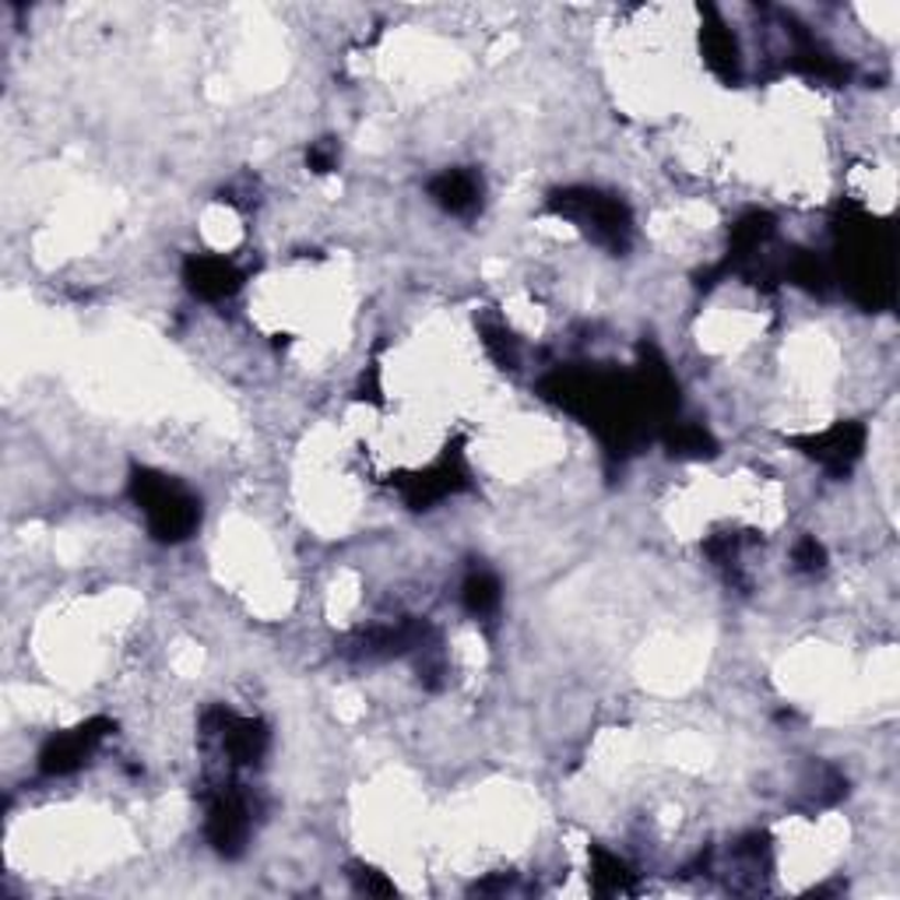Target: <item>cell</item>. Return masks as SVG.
Segmentation results:
<instances>
[{"mask_svg":"<svg viewBox=\"0 0 900 900\" xmlns=\"http://www.w3.org/2000/svg\"><path fill=\"white\" fill-rule=\"evenodd\" d=\"M134 497H138V503L145 506L151 532L166 542L191 535V528L197 524V503L173 482H166L162 475H138Z\"/></svg>","mask_w":900,"mask_h":900,"instance_id":"6da1fadb","label":"cell"},{"mask_svg":"<svg viewBox=\"0 0 900 900\" xmlns=\"http://www.w3.org/2000/svg\"><path fill=\"white\" fill-rule=\"evenodd\" d=\"M208 834L223 852H236V847H240L247 834V809L240 806V798H218L208 817Z\"/></svg>","mask_w":900,"mask_h":900,"instance_id":"7a4b0ae2","label":"cell"},{"mask_svg":"<svg viewBox=\"0 0 900 900\" xmlns=\"http://www.w3.org/2000/svg\"><path fill=\"white\" fill-rule=\"evenodd\" d=\"M186 282H191L194 293L218 299V296H229L232 288L240 285V275H236V267L226 261L201 258V261H191V267H186Z\"/></svg>","mask_w":900,"mask_h":900,"instance_id":"3957f363","label":"cell"},{"mask_svg":"<svg viewBox=\"0 0 900 900\" xmlns=\"http://www.w3.org/2000/svg\"><path fill=\"white\" fill-rule=\"evenodd\" d=\"M433 197L444 205L447 212H468L479 197V186L468 173H444L433 183Z\"/></svg>","mask_w":900,"mask_h":900,"instance_id":"277c9868","label":"cell"},{"mask_svg":"<svg viewBox=\"0 0 900 900\" xmlns=\"http://www.w3.org/2000/svg\"><path fill=\"white\" fill-rule=\"evenodd\" d=\"M500 602V584L492 581L489 573H475L468 577V584H465V605L471 608V613H489V608H497Z\"/></svg>","mask_w":900,"mask_h":900,"instance_id":"5b68a950","label":"cell"},{"mask_svg":"<svg viewBox=\"0 0 900 900\" xmlns=\"http://www.w3.org/2000/svg\"><path fill=\"white\" fill-rule=\"evenodd\" d=\"M795 559H798V567H806V570L823 567V549L817 546V538H806L802 546L795 549Z\"/></svg>","mask_w":900,"mask_h":900,"instance_id":"8992f818","label":"cell"}]
</instances>
